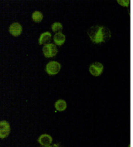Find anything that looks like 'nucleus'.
Returning a JSON list of instances; mask_svg holds the SVG:
<instances>
[{
	"mask_svg": "<svg viewBox=\"0 0 133 147\" xmlns=\"http://www.w3.org/2000/svg\"><path fill=\"white\" fill-rule=\"evenodd\" d=\"M88 36L93 43H101L107 42L110 37L109 29L100 26H93L88 30Z\"/></svg>",
	"mask_w": 133,
	"mask_h": 147,
	"instance_id": "nucleus-1",
	"label": "nucleus"
},
{
	"mask_svg": "<svg viewBox=\"0 0 133 147\" xmlns=\"http://www.w3.org/2000/svg\"><path fill=\"white\" fill-rule=\"evenodd\" d=\"M42 51H43L44 55L47 58L53 57L58 53V49H57L56 45L54 43H48V44L44 45Z\"/></svg>",
	"mask_w": 133,
	"mask_h": 147,
	"instance_id": "nucleus-2",
	"label": "nucleus"
},
{
	"mask_svg": "<svg viewBox=\"0 0 133 147\" xmlns=\"http://www.w3.org/2000/svg\"><path fill=\"white\" fill-rule=\"evenodd\" d=\"M61 70V64L57 61H50L47 63L45 71L49 75H55Z\"/></svg>",
	"mask_w": 133,
	"mask_h": 147,
	"instance_id": "nucleus-3",
	"label": "nucleus"
},
{
	"mask_svg": "<svg viewBox=\"0 0 133 147\" xmlns=\"http://www.w3.org/2000/svg\"><path fill=\"white\" fill-rule=\"evenodd\" d=\"M89 71L93 76H100L104 71V65L100 62H94L89 67Z\"/></svg>",
	"mask_w": 133,
	"mask_h": 147,
	"instance_id": "nucleus-4",
	"label": "nucleus"
},
{
	"mask_svg": "<svg viewBox=\"0 0 133 147\" xmlns=\"http://www.w3.org/2000/svg\"><path fill=\"white\" fill-rule=\"evenodd\" d=\"M10 133V125L6 121L0 122V139H5Z\"/></svg>",
	"mask_w": 133,
	"mask_h": 147,
	"instance_id": "nucleus-5",
	"label": "nucleus"
},
{
	"mask_svg": "<svg viewBox=\"0 0 133 147\" xmlns=\"http://www.w3.org/2000/svg\"><path fill=\"white\" fill-rule=\"evenodd\" d=\"M22 30H23L22 26L18 23H12L10 26V29H9L10 34H12L14 36H18L20 35Z\"/></svg>",
	"mask_w": 133,
	"mask_h": 147,
	"instance_id": "nucleus-6",
	"label": "nucleus"
},
{
	"mask_svg": "<svg viewBox=\"0 0 133 147\" xmlns=\"http://www.w3.org/2000/svg\"><path fill=\"white\" fill-rule=\"evenodd\" d=\"M38 142L41 146L44 147L49 146H51V142H52V137L48 134L41 135L38 138Z\"/></svg>",
	"mask_w": 133,
	"mask_h": 147,
	"instance_id": "nucleus-7",
	"label": "nucleus"
},
{
	"mask_svg": "<svg viewBox=\"0 0 133 147\" xmlns=\"http://www.w3.org/2000/svg\"><path fill=\"white\" fill-rule=\"evenodd\" d=\"M51 33H49V32H44L40 36V37H39L38 42L39 44L40 45H46V44H48L50 43L49 42L51 41Z\"/></svg>",
	"mask_w": 133,
	"mask_h": 147,
	"instance_id": "nucleus-8",
	"label": "nucleus"
},
{
	"mask_svg": "<svg viewBox=\"0 0 133 147\" xmlns=\"http://www.w3.org/2000/svg\"><path fill=\"white\" fill-rule=\"evenodd\" d=\"M55 44L57 46L63 45L65 42V36L62 33H57L54 36Z\"/></svg>",
	"mask_w": 133,
	"mask_h": 147,
	"instance_id": "nucleus-9",
	"label": "nucleus"
},
{
	"mask_svg": "<svg viewBox=\"0 0 133 147\" xmlns=\"http://www.w3.org/2000/svg\"><path fill=\"white\" fill-rule=\"evenodd\" d=\"M55 108L56 109L57 111L59 112H63L65 111L67 108V104L66 102L62 100V99H60V100H58L55 104Z\"/></svg>",
	"mask_w": 133,
	"mask_h": 147,
	"instance_id": "nucleus-10",
	"label": "nucleus"
},
{
	"mask_svg": "<svg viewBox=\"0 0 133 147\" xmlns=\"http://www.w3.org/2000/svg\"><path fill=\"white\" fill-rule=\"evenodd\" d=\"M43 14L40 11H35L32 14V20L35 23H41L42 20H43Z\"/></svg>",
	"mask_w": 133,
	"mask_h": 147,
	"instance_id": "nucleus-11",
	"label": "nucleus"
},
{
	"mask_svg": "<svg viewBox=\"0 0 133 147\" xmlns=\"http://www.w3.org/2000/svg\"><path fill=\"white\" fill-rule=\"evenodd\" d=\"M63 29V26L61 25V23H59V22H55L52 24L51 26V30L55 33H61V30Z\"/></svg>",
	"mask_w": 133,
	"mask_h": 147,
	"instance_id": "nucleus-12",
	"label": "nucleus"
},
{
	"mask_svg": "<svg viewBox=\"0 0 133 147\" xmlns=\"http://www.w3.org/2000/svg\"><path fill=\"white\" fill-rule=\"evenodd\" d=\"M118 3L120 4L121 5H122V6H125V7H128L129 4H130V1H118Z\"/></svg>",
	"mask_w": 133,
	"mask_h": 147,
	"instance_id": "nucleus-13",
	"label": "nucleus"
},
{
	"mask_svg": "<svg viewBox=\"0 0 133 147\" xmlns=\"http://www.w3.org/2000/svg\"><path fill=\"white\" fill-rule=\"evenodd\" d=\"M49 147H61V146H60L59 144H54V145H52V146H49Z\"/></svg>",
	"mask_w": 133,
	"mask_h": 147,
	"instance_id": "nucleus-14",
	"label": "nucleus"
},
{
	"mask_svg": "<svg viewBox=\"0 0 133 147\" xmlns=\"http://www.w3.org/2000/svg\"><path fill=\"white\" fill-rule=\"evenodd\" d=\"M47 147H49V146H47Z\"/></svg>",
	"mask_w": 133,
	"mask_h": 147,
	"instance_id": "nucleus-15",
	"label": "nucleus"
}]
</instances>
